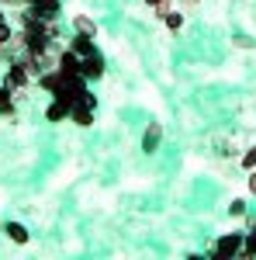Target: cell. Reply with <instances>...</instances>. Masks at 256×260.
Returning <instances> with one entry per match:
<instances>
[{
	"label": "cell",
	"mask_w": 256,
	"mask_h": 260,
	"mask_svg": "<svg viewBox=\"0 0 256 260\" xmlns=\"http://www.w3.org/2000/svg\"><path fill=\"white\" fill-rule=\"evenodd\" d=\"M11 98H14V94H11V90H7V87L0 83V104H4V101H11Z\"/></svg>",
	"instance_id": "obj_19"
},
{
	"label": "cell",
	"mask_w": 256,
	"mask_h": 260,
	"mask_svg": "<svg viewBox=\"0 0 256 260\" xmlns=\"http://www.w3.org/2000/svg\"><path fill=\"white\" fill-rule=\"evenodd\" d=\"M239 163H242V170H256V146H249V149L239 156Z\"/></svg>",
	"instance_id": "obj_13"
},
{
	"label": "cell",
	"mask_w": 256,
	"mask_h": 260,
	"mask_svg": "<svg viewBox=\"0 0 256 260\" xmlns=\"http://www.w3.org/2000/svg\"><path fill=\"white\" fill-rule=\"evenodd\" d=\"M45 118H49V121H62V118H69V104H62V101L56 98L52 104H49V108H45Z\"/></svg>",
	"instance_id": "obj_8"
},
{
	"label": "cell",
	"mask_w": 256,
	"mask_h": 260,
	"mask_svg": "<svg viewBox=\"0 0 256 260\" xmlns=\"http://www.w3.org/2000/svg\"><path fill=\"white\" fill-rule=\"evenodd\" d=\"M242 243H246V233H225V236H218L215 250H208L215 260H232L236 253H242Z\"/></svg>",
	"instance_id": "obj_1"
},
{
	"label": "cell",
	"mask_w": 256,
	"mask_h": 260,
	"mask_svg": "<svg viewBox=\"0 0 256 260\" xmlns=\"http://www.w3.org/2000/svg\"><path fill=\"white\" fill-rule=\"evenodd\" d=\"M69 121H73V125H80V128H90V125H94V108H87L83 101H80V104H73V108H69Z\"/></svg>",
	"instance_id": "obj_5"
},
{
	"label": "cell",
	"mask_w": 256,
	"mask_h": 260,
	"mask_svg": "<svg viewBox=\"0 0 256 260\" xmlns=\"http://www.w3.org/2000/svg\"><path fill=\"white\" fill-rule=\"evenodd\" d=\"M242 257H256V229L246 233V243H242Z\"/></svg>",
	"instance_id": "obj_12"
},
{
	"label": "cell",
	"mask_w": 256,
	"mask_h": 260,
	"mask_svg": "<svg viewBox=\"0 0 256 260\" xmlns=\"http://www.w3.org/2000/svg\"><path fill=\"white\" fill-rule=\"evenodd\" d=\"M197 4H201V0H180V7H184V11H194Z\"/></svg>",
	"instance_id": "obj_17"
},
{
	"label": "cell",
	"mask_w": 256,
	"mask_h": 260,
	"mask_svg": "<svg viewBox=\"0 0 256 260\" xmlns=\"http://www.w3.org/2000/svg\"><path fill=\"white\" fill-rule=\"evenodd\" d=\"M163 24H166V31L177 35L180 28H184V11H166V14H163Z\"/></svg>",
	"instance_id": "obj_10"
},
{
	"label": "cell",
	"mask_w": 256,
	"mask_h": 260,
	"mask_svg": "<svg viewBox=\"0 0 256 260\" xmlns=\"http://www.w3.org/2000/svg\"><path fill=\"white\" fill-rule=\"evenodd\" d=\"M69 49L77 52L80 59H87V56H94V52H97V45H94V39H90V35H77V39L69 42Z\"/></svg>",
	"instance_id": "obj_6"
},
{
	"label": "cell",
	"mask_w": 256,
	"mask_h": 260,
	"mask_svg": "<svg viewBox=\"0 0 256 260\" xmlns=\"http://www.w3.org/2000/svg\"><path fill=\"white\" fill-rule=\"evenodd\" d=\"M0 24H7V18H4V11H0Z\"/></svg>",
	"instance_id": "obj_20"
},
{
	"label": "cell",
	"mask_w": 256,
	"mask_h": 260,
	"mask_svg": "<svg viewBox=\"0 0 256 260\" xmlns=\"http://www.w3.org/2000/svg\"><path fill=\"white\" fill-rule=\"evenodd\" d=\"M4 236L11 243H28V229L21 222H4Z\"/></svg>",
	"instance_id": "obj_7"
},
{
	"label": "cell",
	"mask_w": 256,
	"mask_h": 260,
	"mask_svg": "<svg viewBox=\"0 0 256 260\" xmlns=\"http://www.w3.org/2000/svg\"><path fill=\"white\" fill-rule=\"evenodd\" d=\"M11 42H14V28H11V24H0V49L11 45Z\"/></svg>",
	"instance_id": "obj_15"
},
{
	"label": "cell",
	"mask_w": 256,
	"mask_h": 260,
	"mask_svg": "<svg viewBox=\"0 0 256 260\" xmlns=\"http://www.w3.org/2000/svg\"><path fill=\"white\" fill-rule=\"evenodd\" d=\"M145 7H149V11H156V18L163 21L166 11H173V0H145Z\"/></svg>",
	"instance_id": "obj_11"
},
{
	"label": "cell",
	"mask_w": 256,
	"mask_h": 260,
	"mask_svg": "<svg viewBox=\"0 0 256 260\" xmlns=\"http://www.w3.org/2000/svg\"><path fill=\"white\" fill-rule=\"evenodd\" d=\"M232 42H236V49H253L256 45V39H249V35H236Z\"/></svg>",
	"instance_id": "obj_16"
},
{
	"label": "cell",
	"mask_w": 256,
	"mask_h": 260,
	"mask_svg": "<svg viewBox=\"0 0 256 260\" xmlns=\"http://www.w3.org/2000/svg\"><path fill=\"white\" fill-rule=\"evenodd\" d=\"M229 215H232V219H242V215H246V198L229 201Z\"/></svg>",
	"instance_id": "obj_14"
},
{
	"label": "cell",
	"mask_w": 256,
	"mask_h": 260,
	"mask_svg": "<svg viewBox=\"0 0 256 260\" xmlns=\"http://www.w3.org/2000/svg\"><path fill=\"white\" fill-rule=\"evenodd\" d=\"M73 28H77L80 35H90V39H97V24L87 18V14H77V18H73Z\"/></svg>",
	"instance_id": "obj_9"
},
{
	"label": "cell",
	"mask_w": 256,
	"mask_h": 260,
	"mask_svg": "<svg viewBox=\"0 0 256 260\" xmlns=\"http://www.w3.org/2000/svg\"><path fill=\"white\" fill-rule=\"evenodd\" d=\"M159 142H163V121H149L145 125V132H142V153H156Z\"/></svg>",
	"instance_id": "obj_3"
},
{
	"label": "cell",
	"mask_w": 256,
	"mask_h": 260,
	"mask_svg": "<svg viewBox=\"0 0 256 260\" xmlns=\"http://www.w3.org/2000/svg\"><path fill=\"white\" fill-rule=\"evenodd\" d=\"M28 80H31V73L24 70V62H11V70H7V77H4V87L11 90V94H18L21 87H28Z\"/></svg>",
	"instance_id": "obj_2"
},
{
	"label": "cell",
	"mask_w": 256,
	"mask_h": 260,
	"mask_svg": "<svg viewBox=\"0 0 256 260\" xmlns=\"http://www.w3.org/2000/svg\"><path fill=\"white\" fill-rule=\"evenodd\" d=\"M80 77L90 83V80H100L104 77V56L100 52H94V56H87L83 59V66H80Z\"/></svg>",
	"instance_id": "obj_4"
},
{
	"label": "cell",
	"mask_w": 256,
	"mask_h": 260,
	"mask_svg": "<svg viewBox=\"0 0 256 260\" xmlns=\"http://www.w3.org/2000/svg\"><path fill=\"white\" fill-rule=\"evenodd\" d=\"M249 194L256 198V170H249Z\"/></svg>",
	"instance_id": "obj_18"
}]
</instances>
